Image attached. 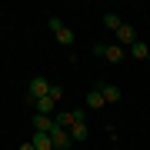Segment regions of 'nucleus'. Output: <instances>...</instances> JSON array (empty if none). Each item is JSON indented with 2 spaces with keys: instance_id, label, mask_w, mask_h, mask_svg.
Masks as SVG:
<instances>
[{
  "instance_id": "obj_1",
  "label": "nucleus",
  "mask_w": 150,
  "mask_h": 150,
  "mask_svg": "<svg viewBox=\"0 0 150 150\" xmlns=\"http://www.w3.org/2000/svg\"><path fill=\"white\" fill-rule=\"evenodd\" d=\"M50 87H54V83H50L47 77H33V80L27 83V100L33 103V100H40V97H47V93H50Z\"/></svg>"
},
{
  "instance_id": "obj_2",
  "label": "nucleus",
  "mask_w": 150,
  "mask_h": 150,
  "mask_svg": "<svg viewBox=\"0 0 150 150\" xmlns=\"http://www.w3.org/2000/svg\"><path fill=\"white\" fill-rule=\"evenodd\" d=\"M113 37H117V43H120V47H127V50H130V47L137 43V30L130 27V23H123V27L113 33Z\"/></svg>"
},
{
  "instance_id": "obj_3",
  "label": "nucleus",
  "mask_w": 150,
  "mask_h": 150,
  "mask_svg": "<svg viewBox=\"0 0 150 150\" xmlns=\"http://www.w3.org/2000/svg\"><path fill=\"white\" fill-rule=\"evenodd\" d=\"M50 140H54V150H70L74 147V137H70V130H54V134H50Z\"/></svg>"
},
{
  "instance_id": "obj_4",
  "label": "nucleus",
  "mask_w": 150,
  "mask_h": 150,
  "mask_svg": "<svg viewBox=\"0 0 150 150\" xmlns=\"http://www.w3.org/2000/svg\"><path fill=\"white\" fill-rule=\"evenodd\" d=\"M33 107H37V113H43V117H54V113H57V100H54V97H40V100H33Z\"/></svg>"
},
{
  "instance_id": "obj_5",
  "label": "nucleus",
  "mask_w": 150,
  "mask_h": 150,
  "mask_svg": "<svg viewBox=\"0 0 150 150\" xmlns=\"http://www.w3.org/2000/svg\"><path fill=\"white\" fill-rule=\"evenodd\" d=\"M33 130H37V134H54L57 123H54V117H43V113H37V117H33Z\"/></svg>"
},
{
  "instance_id": "obj_6",
  "label": "nucleus",
  "mask_w": 150,
  "mask_h": 150,
  "mask_svg": "<svg viewBox=\"0 0 150 150\" xmlns=\"http://www.w3.org/2000/svg\"><path fill=\"white\" fill-rule=\"evenodd\" d=\"M30 144H33V150H54V140H50V134H37V130H33Z\"/></svg>"
},
{
  "instance_id": "obj_7",
  "label": "nucleus",
  "mask_w": 150,
  "mask_h": 150,
  "mask_svg": "<svg viewBox=\"0 0 150 150\" xmlns=\"http://www.w3.org/2000/svg\"><path fill=\"white\" fill-rule=\"evenodd\" d=\"M70 137H74V144H83V140L90 137V127H87V123H74V127H70Z\"/></svg>"
},
{
  "instance_id": "obj_8",
  "label": "nucleus",
  "mask_w": 150,
  "mask_h": 150,
  "mask_svg": "<svg viewBox=\"0 0 150 150\" xmlns=\"http://www.w3.org/2000/svg\"><path fill=\"white\" fill-rule=\"evenodd\" d=\"M103 103H107V100H103V93H100V87H93V90L87 93V107H93V110H100Z\"/></svg>"
},
{
  "instance_id": "obj_9",
  "label": "nucleus",
  "mask_w": 150,
  "mask_h": 150,
  "mask_svg": "<svg viewBox=\"0 0 150 150\" xmlns=\"http://www.w3.org/2000/svg\"><path fill=\"white\" fill-rule=\"evenodd\" d=\"M100 93H103V100H107V103H117V100H120V87H113V83H103Z\"/></svg>"
},
{
  "instance_id": "obj_10",
  "label": "nucleus",
  "mask_w": 150,
  "mask_h": 150,
  "mask_svg": "<svg viewBox=\"0 0 150 150\" xmlns=\"http://www.w3.org/2000/svg\"><path fill=\"white\" fill-rule=\"evenodd\" d=\"M130 57H137V60H147V57H150V43H144V40H137L134 47H130Z\"/></svg>"
},
{
  "instance_id": "obj_11",
  "label": "nucleus",
  "mask_w": 150,
  "mask_h": 150,
  "mask_svg": "<svg viewBox=\"0 0 150 150\" xmlns=\"http://www.w3.org/2000/svg\"><path fill=\"white\" fill-rule=\"evenodd\" d=\"M107 60H110V64H120V60H123V47H120V43H107Z\"/></svg>"
},
{
  "instance_id": "obj_12",
  "label": "nucleus",
  "mask_w": 150,
  "mask_h": 150,
  "mask_svg": "<svg viewBox=\"0 0 150 150\" xmlns=\"http://www.w3.org/2000/svg\"><path fill=\"white\" fill-rule=\"evenodd\" d=\"M103 27H107V30H113V33H117V30L123 27V20H120V17H117V13H103Z\"/></svg>"
},
{
  "instance_id": "obj_13",
  "label": "nucleus",
  "mask_w": 150,
  "mask_h": 150,
  "mask_svg": "<svg viewBox=\"0 0 150 150\" xmlns=\"http://www.w3.org/2000/svg\"><path fill=\"white\" fill-rule=\"evenodd\" d=\"M54 37H57L60 43H64V47H70V43H74V30H70V27H60V30L54 33Z\"/></svg>"
},
{
  "instance_id": "obj_14",
  "label": "nucleus",
  "mask_w": 150,
  "mask_h": 150,
  "mask_svg": "<svg viewBox=\"0 0 150 150\" xmlns=\"http://www.w3.org/2000/svg\"><path fill=\"white\" fill-rule=\"evenodd\" d=\"M47 27H50V33H57L60 27H64V20H60V17H50V20H47Z\"/></svg>"
},
{
  "instance_id": "obj_15",
  "label": "nucleus",
  "mask_w": 150,
  "mask_h": 150,
  "mask_svg": "<svg viewBox=\"0 0 150 150\" xmlns=\"http://www.w3.org/2000/svg\"><path fill=\"white\" fill-rule=\"evenodd\" d=\"M93 57H107V43L97 40V43H93Z\"/></svg>"
},
{
  "instance_id": "obj_16",
  "label": "nucleus",
  "mask_w": 150,
  "mask_h": 150,
  "mask_svg": "<svg viewBox=\"0 0 150 150\" xmlns=\"http://www.w3.org/2000/svg\"><path fill=\"white\" fill-rule=\"evenodd\" d=\"M50 97H54V100H60V97H64V87H57V83H54V87H50Z\"/></svg>"
},
{
  "instance_id": "obj_17",
  "label": "nucleus",
  "mask_w": 150,
  "mask_h": 150,
  "mask_svg": "<svg viewBox=\"0 0 150 150\" xmlns=\"http://www.w3.org/2000/svg\"><path fill=\"white\" fill-rule=\"evenodd\" d=\"M20 150H33V144H30V140H27V144H20Z\"/></svg>"
}]
</instances>
